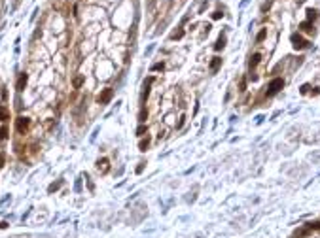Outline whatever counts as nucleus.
<instances>
[{"mask_svg":"<svg viewBox=\"0 0 320 238\" xmlns=\"http://www.w3.org/2000/svg\"><path fill=\"white\" fill-rule=\"evenodd\" d=\"M110 97H112V89L106 87V89H103V93H98L97 102H98V104H106V102L110 100Z\"/></svg>","mask_w":320,"mask_h":238,"instance_id":"3","label":"nucleus"},{"mask_svg":"<svg viewBox=\"0 0 320 238\" xmlns=\"http://www.w3.org/2000/svg\"><path fill=\"white\" fill-rule=\"evenodd\" d=\"M144 130H146L144 127H138V136H142V134H144Z\"/></svg>","mask_w":320,"mask_h":238,"instance_id":"11","label":"nucleus"},{"mask_svg":"<svg viewBox=\"0 0 320 238\" xmlns=\"http://www.w3.org/2000/svg\"><path fill=\"white\" fill-rule=\"evenodd\" d=\"M299 29H301V32H307V34H314V27L311 25L309 21L301 23V25H299Z\"/></svg>","mask_w":320,"mask_h":238,"instance_id":"4","label":"nucleus"},{"mask_svg":"<svg viewBox=\"0 0 320 238\" xmlns=\"http://www.w3.org/2000/svg\"><path fill=\"white\" fill-rule=\"evenodd\" d=\"M307 13H309V19H316V13H318V11H316V10H309Z\"/></svg>","mask_w":320,"mask_h":238,"instance_id":"7","label":"nucleus"},{"mask_svg":"<svg viewBox=\"0 0 320 238\" xmlns=\"http://www.w3.org/2000/svg\"><path fill=\"white\" fill-rule=\"evenodd\" d=\"M220 62H222V59H220V57H214V61L210 62V68H212V70H216V68L220 66Z\"/></svg>","mask_w":320,"mask_h":238,"instance_id":"6","label":"nucleus"},{"mask_svg":"<svg viewBox=\"0 0 320 238\" xmlns=\"http://www.w3.org/2000/svg\"><path fill=\"white\" fill-rule=\"evenodd\" d=\"M265 34H267V30H261V32L258 34V38H256V40H258V42H261V40L265 38Z\"/></svg>","mask_w":320,"mask_h":238,"instance_id":"9","label":"nucleus"},{"mask_svg":"<svg viewBox=\"0 0 320 238\" xmlns=\"http://www.w3.org/2000/svg\"><path fill=\"white\" fill-rule=\"evenodd\" d=\"M98 170H103V172H106V170H108V161H106V159L98 161Z\"/></svg>","mask_w":320,"mask_h":238,"instance_id":"5","label":"nucleus"},{"mask_svg":"<svg viewBox=\"0 0 320 238\" xmlns=\"http://www.w3.org/2000/svg\"><path fill=\"white\" fill-rule=\"evenodd\" d=\"M282 85H284V81L280 80V78H277V80H273V81H271L269 83V97H271V94H275V93H279L280 89H282Z\"/></svg>","mask_w":320,"mask_h":238,"instance_id":"2","label":"nucleus"},{"mask_svg":"<svg viewBox=\"0 0 320 238\" xmlns=\"http://www.w3.org/2000/svg\"><path fill=\"white\" fill-rule=\"evenodd\" d=\"M222 15H224V13H222V11H214V15H212V17H214V19H220Z\"/></svg>","mask_w":320,"mask_h":238,"instance_id":"10","label":"nucleus"},{"mask_svg":"<svg viewBox=\"0 0 320 238\" xmlns=\"http://www.w3.org/2000/svg\"><path fill=\"white\" fill-rule=\"evenodd\" d=\"M292 42H294V47H295V49H305V47H309V42L303 40L301 34H294V36H292Z\"/></svg>","mask_w":320,"mask_h":238,"instance_id":"1","label":"nucleus"},{"mask_svg":"<svg viewBox=\"0 0 320 238\" xmlns=\"http://www.w3.org/2000/svg\"><path fill=\"white\" fill-rule=\"evenodd\" d=\"M224 42H226L224 38H220V40H218V43H216V49H222V47H224Z\"/></svg>","mask_w":320,"mask_h":238,"instance_id":"8","label":"nucleus"}]
</instances>
